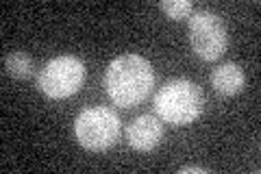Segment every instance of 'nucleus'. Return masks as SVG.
I'll return each mask as SVG.
<instances>
[{
  "mask_svg": "<svg viewBox=\"0 0 261 174\" xmlns=\"http://www.w3.org/2000/svg\"><path fill=\"white\" fill-rule=\"evenodd\" d=\"M190 41L194 53L205 61H216L224 55L228 35L222 18L214 11H198L190 18Z\"/></svg>",
  "mask_w": 261,
  "mask_h": 174,
  "instance_id": "obj_5",
  "label": "nucleus"
},
{
  "mask_svg": "<svg viewBox=\"0 0 261 174\" xmlns=\"http://www.w3.org/2000/svg\"><path fill=\"white\" fill-rule=\"evenodd\" d=\"M244 83H246V77L238 63H222L211 72V85L216 87V92L224 96L240 94L244 89Z\"/></svg>",
  "mask_w": 261,
  "mask_h": 174,
  "instance_id": "obj_7",
  "label": "nucleus"
},
{
  "mask_svg": "<svg viewBox=\"0 0 261 174\" xmlns=\"http://www.w3.org/2000/svg\"><path fill=\"white\" fill-rule=\"evenodd\" d=\"M159 7L166 11L168 18L183 20V18H190L194 5H192V0H161Z\"/></svg>",
  "mask_w": 261,
  "mask_h": 174,
  "instance_id": "obj_9",
  "label": "nucleus"
},
{
  "mask_svg": "<svg viewBox=\"0 0 261 174\" xmlns=\"http://www.w3.org/2000/svg\"><path fill=\"white\" fill-rule=\"evenodd\" d=\"M202 107H205V94L196 83L187 79L168 81L154 94L157 115L163 122L172 124V127L192 124L202 113Z\"/></svg>",
  "mask_w": 261,
  "mask_h": 174,
  "instance_id": "obj_2",
  "label": "nucleus"
},
{
  "mask_svg": "<svg viewBox=\"0 0 261 174\" xmlns=\"http://www.w3.org/2000/svg\"><path fill=\"white\" fill-rule=\"evenodd\" d=\"M5 70L15 79H29L35 68H33V59L27 53L13 51L5 57Z\"/></svg>",
  "mask_w": 261,
  "mask_h": 174,
  "instance_id": "obj_8",
  "label": "nucleus"
},
{
  "mask_svg": "<svg viewBox=\"0 0 261 174\" xmlns=\"http://www.w3.org/2000/svg\"><path fill=\"white\" fill-rule=\"evenodd\" d=\"M126 139H128V146L140 153H148L152 148H157L159 142L163 139L161 118L150 115V113H144L140 118H135L126 131Z\"/></svg>",
  "mask_w": 261,
  "mask_h": 174,
  "instance_id": "obj_6",
  "label": "nucleus"
},
{
  "mask_svg": "<svg viewBox=\"0 0 261 174\" xmlns=\"http://www.w3.org/2000/svg\"><path fill=\"white\" fill-rule=\"evenodd\" d=\"M181 174H190V172H200V174H207L209 168H200V165H185V168L178 170Z\"/></svg>",
  "mask_w": 261,
  "mask_h": 174,
  "instance_id": "obj_10",
  "label": "nucleus"
},
{
  "mask_svg": "<svg viewBox=\"0 0 261 174\" xmlns=\"http://www.w3.org/2000/svg\"><path fill=\"white\" fill-rule=\"evenodd\" d=\"M85 81V63L74 55H61L46 63L39 72L37 87L48 98H68L76 94Z\"/></svg>",
  "mask_w": 261,
  "mask_h": 174,
  "instance_id": "obj_4",
  "label": "nucleus"
},
{
  "mask_svg": "<svg viewBox=\"0 0 261 174\" xmlns=\"http://www.w3.org/2000/svg\"><path fill=\"white\" fill-rule=\"evenodd\" d=\"M105 87H107L113 105L128 109V107L140 105L152 92L154 70L142 55H120L109 63L107 72H105Z\"/></svg>",
  "mask_w": 261,
  "mask_h": 174,
  "instance_id": "obj_1",
  "label": "nucleus"
},
{
  "mask_svg": "<svg viewBox=\"0 0 261 174\" xmlns=\"http://www.w3.org/2000/svg\"><path fill=\"white\" fill-rule=\"evenodd\" d=\"M74 135L87 151H107L120 137V118L109 107H87L76 115Z\"/></svg>",
  "mask_w": 261,
  "mask_h": 174,
  "instance_id": "obj_3",
  "label": "nucleus"
}]
</instances>
